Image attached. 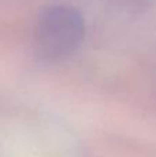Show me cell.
<instances>
[{
    "label": "cell",
    "instance_id": "1",
    "mask_svg": "<svg viewBox=\"0 0 156 157\" xmlns=\"http://www.w3.org/2000/svg\"><path fill=\"white\" fill-rule=\"evenodd\" d=\"M84 21L76 8L53 6L41 14L36 26V48L44 59H60L79 47Z\"/></svg>",
    "mask_w": 156,
    "mask_h": 157
}]
</instances>
